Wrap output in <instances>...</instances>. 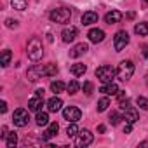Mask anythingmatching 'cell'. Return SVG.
<instances>
[{
  "mask_svg": "<svg viewBox=\"0 0 148 148\" xmlns=\"http://www.w3.org/2000/svg\"><path fill=\"white\" fill-rule=\"evenodd\" d=\"M56 73H58V66L54 63H49V64H42V66L37 64V66L30 68L28 73H26V77H28L30 82H37L42 77H54Z\"/></svg>",
  "mask_w": 148,
  "mask_h": 148,
  "instance_id": "6da1fadb",
  "label": "cell"
},
{
  "mask_svg": "<svg viewBox=\"0 0 148 148\" xmlns=\"http://www.w3.org/2000/svg\"><path fill=\"white\" fill-rule=\"evenodd\" d=\"M26 54L32 61H40L42 56H44V45H42V40L38 37H32L28 45H26Z\"/></svg>",
  "mask_w": 148,
  "mask_h": 148,
  "instance_id": "7a4b0ae2",
  "label": "cell"
},
{
  "mask_svg": "<svg viewBox=\"0 0 148 148\" xmlns=\"http://www.w3.org/2000/svg\"><path fill=\"white\" fill-rule=\"evenodd\" d=\"M134 73V63L125 59V61H120V64L117 66V79L122 80V82H127Z\"/></svg>",
  "mask_w": 148,
  "mask_h": 148,
  "instance_id": "3957f363",
  "label": "cell"
},
{
  "mask_svg": "<svg viewBox=\"0 0 148 148\" xmlns=\"http://www.w3.org/2000/svg\"><path fill=\"white\" fill-rule=\"evenodd\" d=\"M49 19H51L52 23L66 25V23H70V19H71V11H70V9H66V7H58V9L51 11Z\"/></svg>",
  "mask_w": 148,
  "mask_h": 148,
  "instance_id": "277c9868",
  "label": "cell"
},
{
  "mask_svg": "<svg viewBox=\"0 0 148 148\" xmlns=\"http://www.w3.org/2000/svg\"><path fill=\"white\" fill-rule=\"evenodd\" d=\"M115 75H117V70H113V68L108 66V64H103V66H99V68L96 70V77H98L103 84L112 82Z\"/></svg>",
  "mask_w": 148,
  "mask_h": 148,
  "instance_id": "5b68a950",
  "label": "cell"
},
{
  "mask_svg": "<svg viewBox=\"0 0 148 148\" xmlns=\"http://www.w3.org/2000/svg\"><path fill=\"white\" fill-rule=\"evenodd\" d=\"M127 44H129V33H127L125 30L117 32V33H115V37H113V47H115V51H117V52L124 51Z\"/></svg>",
  "mask_w": 148,
  "mask_h": 148,
  "instance_id": "8992f818",
  "label": "cell"
},
{
  "mask_svg": "<svg viewBox=\"0 0 148 148\" xmlns=\"http://www.w3.org/2000/svg\"><path fill=\"white\" fill-rule=\"evenodd\" d=\"M28 120H30V113H28V110H25V108H18V110L14 112V115H12V122H14V125H18V127L28 125Z\"/></svg>",
  "mask_w": 148,
  "mask_h": 148,
  "instance_id": "52a82bcc",
  "label": "cell"
},
{
  "mask_svg": "<svg viewBox=\"0 0 148 148\" xmlns=\"http://www.w3.org/2000/svg\"><path fill=\"white\" fill-rule=\"evenodd\" d=\"M92 139H94L92 132L87 131V129H84V131H80V132L77 134V146H79V148H86V146H89V145L92 143Z\"/></svg>",
  "mask_w": 148,
  "mask_h": 148,
  "instance_id": "ba28073f",
  "label": "cell"
},
{
  "mask_svg": "<svg viewBox=\"0 0 148 148\" xmlns=\"http://www.w3.org/2000/svg\"><path fill=\"white\" fill-rule=\"evenodd\" d=\"M63 117H64V120H68V122H77V120H80L82 112H80L77 106H66V108L63 110Z\"/></svg>",
  "mask_w": 148,
  "mask_h": 148,
  "instance_id": "9c48e42d",
  "label": "cell"
},
{
  "mask_svg": "<svg viewBox=\"0 0 148 148\" xmlns=\"http://www.w3.org/2000/svg\"><path fill=\"white\" fill-rule=\"evenodd\" d=\"M77 35H79V30H77V26H66L63 32H61V38H63V42L64 44H70V42H73L77 38Z\"/></svg>",
  "mask_w": 148,
  "mask_h": 148,
  "instance_id": "30bf717a",
  "label": "cell"
},
{
  "mask_svg": "<svg viewBox=\"0 0 148 148\" xmlns=\"http://www.w3.org/2000/svg\"><path fill=\"white\" fill-rule=\"evenodd\" d=\"M42 106H44V96L33 94V98H30V101H28V110L30 112H40Z\"/></svg>",
  "mask_w": 148,
  "mask_h": 148,
  "instance_id": "8fae6325",
  "label": "cell"
},
{
  "mask_svg": "<svg viewBox=\"0 0 148 148\" xmlns=\"http://www.w3.org/2000/svg\"><path fill=\"white\" fill-rule=\"evenodd\" d=\"M87 37H89V40H91L92 44H99V42L105 40V32L99 30V28H92V30L87 33Z\"/></svg>",
  "mask_w": 148,
  "mask_h": 148,
  "instance_id": "7c38bea8",
  "label": "cell"
},
{
  "mask_svg": "<svg viewBox=\"0 0 148 148\" xmlns=\"http://www.w3.org/2000/svg\"><path fill=\"white\" fill-rule=\"evenodd\" d=\"M87 44H84V42H80V44H77V45H73L71 49H70V58H79V56H82V54H86L87 52Z\"/></svg>",
  "mask_w": 148,
  "mask_h": 148,
  "instance_id": "4fadbf2b",
  "label": "cell"
},
{
  "mask_svg": "<svg viewBox=\"0 0 148 148\" xmlns=\"http://www.w3.org/2000/svg\"><path fill=\"white\" fill-rule=\"evenodd\" d=\"M61 106H63V101H61V98H58V96H54V98H51V99L47 101V110L52 112V113L59 112Z\"/></svg>",
  "mask_w": 148,
  "mask_h": 148,
  "instance_id": "5bb4252c",
  "label": "cell"
},
{
  "mask_svg": "<svg viewBox=\"0 0 148 148\" xmlns=\"http://www.w3.org/2000/svg\"><path fill=\"white\" fill-rule=\"evenodd\" d=\"M103 94H106V96H117V92L120 91L119 87H117V84H113V82H108V84H103V87L99 89Z\"/></svg>",
  "mask_w": 148,
  "mask_h": 148,
  "instance_id": "9a60e30c",
  "label": "cell"
},
{
  "mask_svg": "<svg viewBox=\"0 0 148 148\" xmlns=\"http://www.w3.org/2000/svg\"><path fill=\"white\" fill-rule=\"evenodd\" d=\"M94 23H98V14H96L94 11L84 12V16H82V25L89 26V25H94Z\"/></svg>",
  "mask_w": 148,
  "mask_h": 148,
  "instance_id": "2e32d148",
  "label": "cell"
},
{
  "mask_svg": "<svg viewBox=\"0 0 148 148\" xmlns=\"http://www.w3.org/2000/svg\"><path fill=\"white\" fill-rule=\"evenodd\" d=\"M70 71H71V75H75V77H82L84 73L87 71V66L82 64V63H75V64L70 66Z\"/></svg>",
  "mask_w": 148,
  "mask_h": 148,
  "instance_id": "e0dca14e",
  "label": "cell"
},
{
  "mask_svg": "<svg viewBox=\"0 0 148 148\" xmlns=\"http://www.w3.org/2000/svg\"><path fill=\"white\" fill-rule=\"evenodd\" d=\"M120 19H122V12L120 11H112V12H106V16H105V21L108 25H115Z\"/></svg>",
  "mask_w": 148,
  "mask_h": 148,
  "instance_id": "ac0fdd59",
  "label": "cell"
},
{
  "mask_svg": "<svg viewBox=\"0 0 148 148\" xmlns=\"http://www.w3.org/2000/svg\"><path fill=\"white\" fill-rule=\"evenodd\" d=\"M58 131H59V125H58L56 122H52V124H49V127H47V131L44 132V136H42V139H44V141H47V139H51V138H54V136L58 134Z\"/></svg>",
  "mask_w": 148,
  "mask_h": 148,
  "instance_id": "d6986e66",
  "label": "cell"
},
{
  "mask_svg": "<svg viewBox=\"0 0 148 148\" xmlns=\"http://www.w3.org/2000/svg\"><path fill=\"white\" fill-rule=\"evenodd\" d=\"M124 120L125 122H129V124H134L136 120H138V112L134 110V108H127V110H124Z\"/></svg>",
  "mask_w": 148,
  "mask_h": 148,
  "instance_id": "ffe728a7",
  "label": "cell"
},
{
  "mask_svg": "<svg viewBox=\"0 0 148 148\" xmlns=\"http://www.w3.org/2000/svg\"><path fill=\"white\" fill-rule=\"evenodd\" d=\"M134 33L139 35V37H146V35H148V23H146V21L138 23V25L134 26Z\"/></svg>",
  "mask_w": 148,
  "mask_h": 148,
  "instance_id": "44dd1931",
  "label": "cell"
},
{
  "mask_svg": "<svg viewBox=\"0 0 148 148\" xmlns=\"http://www.w3.org/2000/svg\"><path fill=\"white\" fill-rule=\"evenodd\" d=\"M35 120H37V124H38L40 127H42V125H47V124H49V113L40 110V112H37V119H35Z\"/></svg>",
  "mask_w": 148,
  "mask_h": 148,
  "instance_id": "7402d4cb",
  "label": "cell"
},
{
  "mask_svg": "<svg viewBox=\"0 0 148 148\" xmlns=\"http://www.w3.org/2000/svg\"><path fill=\"white\" fill-rule=\"evenodd\" d=\"M4 141H5V145H7L9 148H14V146L18 145V134H16V132H9Z\"/></svg>",
  "mask_w": 148,
  "mask_h": 148,
  "instance_id": "603a6c76",
  "label": "cell"
},
{
  "mask_svg": "<svg viewBox=\"0 0 148 148\" xmlns=\"http://www.w3.org/2000/svg\"><path fill=\"white\" fill-rule=\"evenodd\" d=\"M11 5L16 11H25L28 7V0H11Z\"/></svg>",
  "mask_w": 148,
  "mask_h": 148,
  "instance_id": "cb8c5ba5",
  "label": "cell"
},
{
  "mask_svg": "<svg viewBox=\"0 0 148 148\" xmlns=\"http://www.w3.org/2000/svg\"><path fill=\"white\" fill-rule=\"evenodd\" d=\"M64 89H66V86H64V82H61V80H54V82L51 84V91H52V92H56V94L63 92Z\"/></svg>",
  "mask_w": 148,
  "mask_h": 148,
  "instance_id": "d4e9b609",
  "label": "cell"
},
{
  "mask_svg": "<svg viewBox=\"0 0 148 148\" xmlns=\"http://www.w3.org/2000/svg\"><path fill=\"white\" fill-rule=\"evenodd\" d=\"M11 58H12L11 51H9V49H5V51L2 52V58H0V64H2L4 68H5V66H9V63H11Z\"/></svg>",
  "mask_w": 148,
  "mask_h": 148,
  "instance_id": "484cf974",
  "label": "cell"
},
{
  "mask_svg": "<svg viewBox=\"0 0 148 148\" xmlns=\"http://www.w3.org/2000/svg\"><path fill=\"white\" fill-rule=\"evenodd\" d=\"M79 132H80V131H79V127H77L75 122H71V124L66 127V136H68V138H75Z\"/></svg>",
  "mask_w": 148,
  "mask_h": 148,
  "instance_id": "4316f807",
  "label": "cell"
},
{
  "mask_svg": "<svg viewBox=\"0 0 148 148\" xmlns=\"http://www.w3.org/2000/svg\"><path fill=\"white\" fill-rule=\"evenodd\" d=\"M66 89H68V94H77L79 89H80V84L77 80H70L68 86H66Z\"/></svg>",
  "mask_w": 148,
  "mask_h": 148,
  "instance_id": "83f0119b",
  "label": "cell"
},
{
  "mask_svg": "<svg viewBox=\"0 0 148 148\" xmlns=\"http://www.w3.org/2000/svg\"><path fill=\"white\" fill-rule=\"evenodd\" d=\"M108 106H110V99H108V98H101V99L98 101V112H105Z\"/></svg>",
  "mask_w": 148,
  "mask_h": 148,
  "instance_id": "f1b7e54d",
  "label": "cell"
},
{
  "mask_svg": "<svg viewBox=\"0 0 148 148\" xmlns=\"http://www.w3.org/2000/svg\"><path fill=\"white\" fill-rule=\"evenodd\" d=\"M136 103H138V106H139V108H143V110H148V99H146V98L139 96V98L136 99Z\"/></svg>",
  "mask_w": 148,
  "mask_h": 148,
  "instance_id": "f546056e",
  "label": "cell"
},
{
  "mask_svg": "<svg viewBox=\"0 0 148 148\" xmlns=\"http://www.w3.org/2000/svg\"><path fill=\"white\" fill-rule=\"evenodd\" d=\"M119 120H120L119 112H112V113H110V124H112V125H117V124H119Z\"/></svg>",
  "mask_w": 148,
  "mask_h": 148,
  "instance_id": "4dcf8cb0",
  "label": "cell"
},
{
  "mask_svg": "<svg viewBox=\"0 0 148 148\" xmlns=\"http://www.w3.org/2000/svg\"><path fill=\"white\" fill-rule=\"evenodd\" d=\"M82 89H84V92H86L87 96H91V94H92V84H91V82H84Z\"/></svg>",
  "mask_w": 148,
  "mask_h": 148,
  "instance_id": "1f68e13d",
  "label": "cell"
},
{
  "mask_svg": "<svg viewBox=\"0 0 148 148\" xmlns=\"http://www.w3.org/2000/svg\"><path fill=\"white\" fill-rule=\"evenodd\" d=\"M5 26H7V28H16V26H18V21H16V19H7V21H5Z\"/></svg>",
  "mask_w": 148,
  "mask_h": 148,
  "instance_id": "d6a6232c",
  "label": "cell"
},
{
  "mask_svg": "<svg viewBox=\"0 0 148 148\" xmlns=\"http://www.w3.org/2000/svg\"><path fill=\"white\" fill-rule=\"evenodd\" d=\"M131 131H132V124H129V122H127V124L124 125V132H125V134H129Z\"/></svg>",
  "mask_w": 148,
  "mask_h": 148,
  "instance_id": "836d02e7",
  "label": "cell"
},
{
  "mask_svg": "<svg viewBox=\"0 0 148 148\" xmlns=\"http://www.w3.org/2000/svg\"><path fill=\"white\" fill-rule=\"evenodd\" d=\"M0 112H2V113H5V112H7V103H5V101L0 103Z\"/></svg>",
  "mask_w": 148,
  "mask_h": 148,
  "instance_id": "e575fe53",
  "label": "cell"
},
{
  "mask_svg": "<svg viewBox=\"0 0 148 148\" xmlns=\"http://www.w3.org/2000/svg\"><path fill=\"white\" fill-rule=\"evenodd\" d=\"M141 51H143V56L148 59V45H143V47H141Z\"/></svg>",
  "mask_w": 148,
  "mask_h": 148,
  "instance_id": "d590c367",
  "label": "cell"
},
{
  "mask_svg": "<svg viewBox=\"0 0 148 148\" xmlns=\"http://www.w3.org/2000/svg\"><path fill=\"white\" fill-rule=\"evenodd\" d=\"M105 131H106V127H105V125H99V127H98V132H101V134H103Z\"/></svg>",
  "mask_w": 148,
  "mask_h": 148,
  "instance_id": "8d00e7d4",
  "label": "cell"
},
{
  "mask_svg": "<svg viewBox=\"0 0 148 148\" xmlns=\"http://www.w3.org/2000/svg\"><path fill=\"white\" fill-rule=\"evenodd\" d=\"M145 2H146V4H148V0H145Z\"/></svg>",
  "mask_w": 148,
  "mask_h": 148,
  "instance_id": "74e56055",
  "label": "cell"
}]
</instances>
